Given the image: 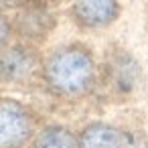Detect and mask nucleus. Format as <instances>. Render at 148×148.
I'll list each match as a JSON object with an SVG mask.
<instances>
[{
    "label": "nucleus",
    "instance_id": "nucleus-7",
    "mask_svg": "<svg viewBox=\"0 0 148 148\" xmlns=\"http://www.w3.org/2000/svg\"><path fill=\"white\" fill-rule=\"evenodd\" d=\"M10 31H12V27H10L8 18L4 14H0V49L6 47V43L10 39Z\"/></svg>",
    "mask_w": 148,
    "mask_h": 148
},
{
    "label": "nucleus",
    "instance_id": "nucleus-1",
    "mask_svg": "<svg viewBox=\"0 0 148 148\" xmlns=\"http://www.w3.org/2000/svg\"><path fill=\"white\" fill-rule=\"evenodd\" d=\"M41 75L53 95L77 99L93 89L97 67L91 51L85 45L71 43L55 49L43 61Z\"/></svg>",
    "mask_w": 148,
    "mask_h": 148
},
{
    "label": "nucleus",
    "instance_id": "nucleus-3",
    "mask_svg": "<svg viewBox=\"0 0 148 148\" xmlns=\"http://www.w3.org/2000/svg\"><path fill=\"white\" fill-rule=\"evenodd\" d=\"M43 67L39 53L29 45L0 49V85L27 83Z\"/></svg>",
    "mask_w": 148,
    "mask_h": 148
},
{
    "label": "nucleus",
    "instance_id": "nucleus-2",
    "mask_svg": "<svg viewBox=\"0 0 148 148\" xmlns=\"http://www.w3.org/2000/svg\"><path fill=\"white\" fill-rule=\"evenodd\" d=\"M35 134L31 110L12 99L0 97V148H25Z\"/></svg>",
    "mask_w": 148,
    "mask_h": 148
},
{
    "label": "nucleus",
    "instance_id": "nucleus-4",
    "mask_svg": "<svg viewBox=\"0 0 148 148\" xmlns=\"http://www.w3.org/2000/svg\"><path fill=\"white\" fill-rule=\"evenodd\" d=\"M71 14L83 29H103L120 16V4L118 0H75Z\"/></svg>",
    "mask_w": 148,
    "mask_h": 148
},
{
    "label": "nucleus",
    "instance_id": "nucleus-5",
    "mask_svg": "<svg viewBox=\"0 0 148 148\" xmlns=\"http://www.w3.org/2000/svg\"><path fill=\"white\" fill-rule=\"evenodd\" d=\"M79 148H132L130 136L110 124L93 122L81 130L77 136Z\"/></svg>",
    "mask_w": 148,
    "mask_h": 148
},
{
    "label": "nucleus",
    "instance_id": "nucleus-6",
    "mask_svg": "<svg viewBox=\"0 0 148 148\" xmlns=\"http://www.w3.org/2000/svg\"><path fill=\"white\" fill-rule=\"evenodd\" d=\"M31 148H79V140L65 126H47L33 138Z\"/></svg>",
    "mask_w": 148,
    "mask_h": 148
}]
</instances>
